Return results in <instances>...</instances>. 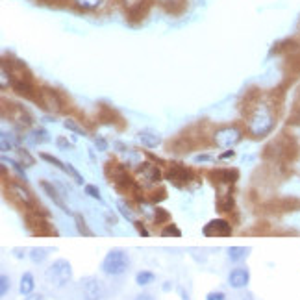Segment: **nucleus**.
Wrapping results in <instances>:
<instances>
[{
  "label": "nucleus",
  "mask_w": 300,
  "mask_h": 300,
  "mask_svg": "<svg viewBox=\"0 0 300 300\" xmlns=\"http://www.w3.org/2000/svg\"><path fill=\"white\" fill-rule=\"evenodd\" d=\"M63 126L67 128V130H71V132H74V134H78V136H88V130L83 128V126H80L78 124L74 119H65L63 121Z\"/></svg>",
  "instance_id": "7c9ffc66"
},
{
  "label": "nucleus",
  "mask_w": 300,
  "mask_h": 300,
  "mask_svg": "<svg viewBox=\"0 0 300 300\" xmlns=\"http://www.w3.org/2000/svg\"><path fill=\"white\" fill-rule=\"evenodd\" d=\"M37 102L50 113L63 112V98H61V95H59L58 91H54V89H49V88L39 89Z\"/></svg>",
  "instance_id": "6e6552de"
},
{
  "label": "nucleus",
  "mask_w": 300,
  "mask_h": 300,
  "mask_svg": "<svg viewBox=\"0 0 300 300\" xmlns=\"http://www.w3.org/2000/svg\"><path fill=\"white\" fill-rule=\"evenodd\" d=\"M47 4H58V2H67V0H43Z\"/></svg>",
  "instance_id": "49530a36"
},
{
  "label": "nucleus",
  "mask_w": 300,
  "mask_h": 300,
  "mask_svg": "<svg viewBox=\"0 0 300 300\" xmlns=\"http://www.w3.org/2000/svg\"><path fill=\"white\" fill-rule=\"evenodd\" d=\"M74 223H76V230L80 235H85V238H93V232L89 230L88 223L83 221V217L80 213H74Z\"/></svg>",
  "instance_id": "a878e982"
},
{
  "label": "nucleus",
  "mask_w": 300,
  "mask_h": 300,
  "mask_svg": "<svg viewBox=\"0 0 300 300\" xmlns=\"http://www.w3.org/2000/svg\"><path fill=\"white\" fill-rule=\"evenodd\" d=\"M39 185H41V189H43L45 193L49 195V199L54 200V204H56V206H58L59 209H63L65 213H71V209L67 208V204L63 202L61 195H59V189H61V187L50 184V182H47V180H39Z\"/></svg>",
  "instance_id": "2eb2a0df"
},
{
  "label": "nucleus",
  "mask_w": 300,
  "mask_h": 300,
  "mask_svg": "<svg viewBox=\"0 0 300 300\" xmlns=\"http://www.w3.org/2000/svg\"><path fill=\"white\" fill-rule=\"evenodd\" d=\"M136 300H156V298L150 293H141V295L136 296Z\"/></svg>",
  "instance_id": "37998d69"
},
{
  "label": "nucleus",
  "mask_w": 300,
  "mask_h": 300,
  "mask_svg": "<svg viewBox=\"0 0 300 300\" xmlns=\"http://www.w3.org/2000/svg\"><path fill=\"white\" fill-rule=\"evenodd\" d=\"M154 2L165 8L167 11H170V13H178L185 4V0H154Z\"/></svg>",
  "instance_id": "4be33fe9"
},
{
  "label": "nucleus",
  "mask_w": 300,
  "mask_h": 300,
  "mask_svg": "<svg viewBox=\"0 0 300 300\" xmlns=\"http://www.w3.org/2000/svg\"><path fill=\"white\" fill-rule=\"evenodd\" d=\"M117 208H119V213H121L126 221H132V219H134V211H132V206L128 202L119 200V202H117Z\"/></svg>",
  "instance_id": "473e14b6"
},
{
  "label": "nucleus",
  "mask_w": 300,
  "mask_h": 300,
  "mask_svg": "<svg viewBox=\"0 0 300 300\" xmlns=\"http://www.w3.org/2000/svg\"><path fill=\"white\" fill-rule=\"evenodd\" d=\"M233 232L232 224L226 219H211L208 224H204L202 233L206 238H230Z\"/></svg>",
  "instance_id": "9b49d317"
},
{
  "label": "nucleus",
  "mask_w": 300,
  "mask_h": 300,
  "mask_svg": "<svg viewBox=\"0 0 300 300\" xmlns=\"http://www.w3.org/2000/svg\"><path fill=\"white\" fill-rule=\"evenodd\" d=\"M137 182L141 184H148V185H158L163 178V173L160 170V167L150 161H143V163L137 167L136 170Z\"/></svg>",
  "instance_id": "1a4fd4ad"
},
{
  "label": "nucleus",
  "mask_w": 300,
  "mask_h": 300,
  "mask_svg": "<svg viewBox=\"0 0 300 300\" xmlns=\"http://www.w3.org/2000/svg\"><path fill=\"white\" fill-rule=\"evenodd\" d=\"M134 228L137 230V233H139L141 238H148L150 235V232L146 230L145 223H141V221H134Z\"/></svg>",
  "instance_id": "e433bc0d"
},
{
  "label": "nucleus",
  "mask_w": 300,
  "mask_h": 300,
  "mask_svg": "<svg viewBox=\"0 0 300 300\" xmlns=\"http://www.w3.org/2000/svg\"><path fill=\"white\" fill-rule=\"evenodd\" d=\"M130 267V258L124 250L121 248H113L106 254V258L102 260V272L108 276H121L128 271Z\"/></svg>",
  "instance_id": "20e7f679"
},
{
  "label": "nucleus",
  "mask_w": 300,
  "mask_h": 300,
  "mask_svg": "<svg viewBox=\"0 0 300 300\" xmlns=\"http://www.w3.org/2000/svg\"><path fill=\"white\" fill-rule=\"evenodd\" d=\"M248 282H250V272H248L247 267H235V269L228 274V284H230L233 289H243V287H247Z\"/></svg>",
  "instance_id": "4468645a"
},
{
  "label": "nucleus",
  "mask_w": 300,
  "mask_h": 300,
  "mask_svg": "<svg viewBox=\"0 0 300 300\" xmlns=\"http://www.w3.org/2000/svg\"><path fill=\"white\" fill-rule=\"evenodd\" d=\"M95 146H97L100 152H106L108 150V141L104 137H95Z\"/></svg>",
  "instance_id": "ea45409f"
},
{
  "label": "nucleus",
  "mask_w": 300,
  "mask_h": 300,
  "mask_svg": "<svg viewBox=\"0 0 300 300\" xmlns=\"http://www.w3.org/2000/svg\"><path fill=\"white\" fill-rule=\"evenodd\" d=\"M217 209L221 213H232L235 211V200H233L232 187H217Z\"/></svg>",
  "instance_id": "f8f14e48"
},
{
  "label": "nucleus",
  "mask_w": 300,
  "mask_h": 300,
  "mask_svg": "<svg viewBox=\"0 0 300 300\" xmlns=\"http://www.w3.org/2000/svg\"><path fill=\"white\" fill-rule=\"evenodd\" d=\"M35 289V280H34V274L32 272H25V274L20 276V282H19V293L23 296H30L34 293Z\"/></svg>",
  "instance_id": "a211bd4d"
},
{
  "label": "nucleus",
  "mask_w": 300,
  "mask_h": 300,
  "mask_svg": "<svg viewBox=\"0 0 300 300\" xmlns=\"http://www.w3.org/2000/svg\"><path fill=\"white\" fill-rule=\"evenodd\" d=\"M83 284V296L85 300H100L102 295H104V286L102 282L97 280L95 276H89L82 282Z\"/></svg>",
  "instance_id": "ddd939ff"
},
{
  "label": "nucleus",
  "mask_w": 300,
  "mask_h": 300,
  "mask_svg": "<svg viewBox=\"0 0 300 300\" xmlns=\"http://www.w3.org/2000/svg\"><path fill=\"white\" fill-rule=\"evenodd\" d=\"M17 145H19V137L15 136L13 132L2 130V136H0V148H2V152H10V150L17 148Z\"/></svg>",
  "instance_id": "f3484780"
},
{
  "label": "nucleus",
  "mask_w": 300,
  "mask_h": 300,
  "mask_svg": "<svg viewBox=\"0 0 300 300\" xmlns=\"http://www.w3.org/2000/svg\"><path fill=\"white\" fill-rule=\"evenodd\" d=\"M8 289H10V278L6 274L0 276V296L8 295Z\"/></svg>",
  "instance_id": "c9c22d12"
},
{
  "label": "nucleus",
  "mask_w": 300,
  "mask_h": 300,
  "mask_svg": "<svg viewBox=\"0 0 300 300\" xmlns=\"http://www.w3.org/2000/svg\"><path fill=\"white\" fill-rule=\"evenodd\" d=\"M165 199H167V189L161 187V185L152 189V191H150V197H146V200L152 204H160V202H163Z\"/></svg>",
  "instance_id": "cd10ccee"
},
{
  "label": "nucleus",
  "mask_w": 300,
  "mask_h": 300,
  "mask_svg": "<svg viewBox=\"0 0 300 300\" xmlns=\"http://www.w3.org/2000/svg\"><path fill=\"white\" fill-rule=\"evenodd\" d=\"M206 300H226V295L223 291H209L206 295Z\"/></svg>",
  "instance_id": "58836bf2"
},
{
  "label": "nucleus",
  "mask_w": 300,
  "mask_h": 300,
  "mask_svg": "<svg viewBox=\"0 0 300 300\" xmlns=\"http://www.w3.org/2000/svg\"><path fill=\"white\" fill-rule=\"evenodd\" d=\"M85 195H89L91 199L98 200V202L102 200V197H100V189H98L97 185H93V184H88V185H85Z\"/></svg>",
  "instance_id": "f704fd0d"
},
{
  "label": "nucleus",
  "mask_w": 300,
  "mask_h": 300,
  "mask_svg": "<svg viewBox=\"0 0 300 300\" xmlns=\"http://www.w3.org/2000/svg\"><path fill=\"white\" fill-rule=\"evenodd\" d=\"M139 141L141 145L146 146V148H158L161 145V136L154 130H141Z\"/></svg>",
  "instance_id": "dca6fc26"
},
{
  "label": "nucleus",
  "mask_w": 300,
  "mask_h": 300,
  "mask_svg": "<svg viewBox=\"0 0 300 300\" xmlns=\"http://www.w3.org/2000/svg\"><path fill=\"white\" fill-rule=\"evenodd\" d=\"M163 176L169 184H173L175 187H178V189L195 187L193 182L197 185L200 184V178L195 175V170L189 169V167H185L184 163H169V167L165 169Z\"/></svg>",
  "instance_id": "7ed1b4c3"
},
{
  "label": "nucleus",
  "mask_w": 300,
  "mask_h": 300,
  "mask_svg": "<svg viewBox=\"0 0 300 300\" xmlns=\"http://www.w3.org/2000/svg\"><path fill=\"white\" fill-rule=\"evenodd\" d=\"M45 278H47V282H49L52 287H58V289H61V287H65L71 282V278H73V269H71V263L67 262V260H56V262L52 263V265L47 269V272H45Z\"/></svg>",
  "instance_id": "39448f33"
},
{
  "label": "nucleus",
  "mask_w": 300,
  "mask_h": 300,
  "mask_svg": "<svg viewBox=\"0 0 300 300\" xmlns=\"http://www.w3.org/2000/svg\"><path fill=\"white\" fill-rule=\"evenodd\" d=\"M30 141H32L34 145H43V143H49L50 136L45 128H34V130L30 132Z\"/></svg>",
  "instance_id": "412c9836"
},
{
  "label": "nucleus",
  "mask_w": 300,
  "mask_h": 300,
  "mask_svg": "<svg viewBox=\"0 0 300 300\" xmlns=\"http://www.w3.org/2000/svg\"><path fill=\"white\" fill-rule=\"evenodd\" d=\"M47 215L39 211H26V228L32 235H58L52 224L47 221Z\"/></svg>",
  "instance_id": "0eeeda50"
},
{
  "label": "nucleus",
  "mask_w": 300,
  "mask_h": 300,
  "mask_svg": "<svg viewBox=\"0 0 300 300\" xmlns=\"http://www.w3.org/2000/svg\"><path fill=\"white\" fill-rule=\"evenodd\" d=\"M247 108V121H245V130L252 139H265L271 136L278 122V113L271 100H260L252 98Z\"/></svg>",
  "instance_id": "f257e3e1"
},
{
  "label": "nucleus",
  "mask_w": 300,
  "mask_h": 300,
  "mask_svg": "<svg viewBox=\"0 0 300 300\" xmlns=\"http://www.w3.org/2000/svg\"><path fill=\"white\" fill-rule=\"evenodd\" d=\"M121 2L126 8V11H128V15H130V17H136V15H141L146 0H121Z\"/></svg>",
  "instance_id": "6ab92c4d"
},
{
  "label": "nucleus",
  "mask_w": 300,
  "mask_h": 300,
  "mask_svg": "<svg viewBox=\"0 0 300 300\" xmlns=\"http://www.w3.org/2000/svg\"><path fill=\"white\" fill-rule=\"evenodd\" d=\"M180 296H182V300H189V296H187V293H185L182 287H180Z\"/></svg>",
  "instance_id": "a18cd8bd"
},
{
  "label": "nucleus",
  "mask_w": 300,
  "mask_h": 300,
  "mask_svg": "<svg viewBox=\"0 0 300 300\" xmlns=\"http://www.w3.org/2000/svg\"><path fill=\"white\" fill-rule=\"evenodd\" d=\"M73 2H74V6H76V8H80V10L91 11V10H97V8H100L104 0H73Z\"/></svg>",
  "instance_id": "c85d7f7f"
},
{
  "label": "nucleus",
  "mask_w": 300,
  "mask_h": 300,
  "mask_svg": "<svg viewBox=\"0 0 300 300\" xmlns=\"http://www.w3.org/2000/svg\"><path fill=\"white\" fill-rule=\"evenodd\" d=\"M213 161V156L211 154H199L195 156V163H209Z\"/></svg>",
  "instance_id": "a19ab883"
},
{
  "label": "nucleus",
  "mask_w": 300,
  "mask_h": 300,
  "mask_svg": "<svg viewBox=\"0 0 300 300\" xmlns=\"http://www.w3.org/2000/svg\"><path fill=\"white\" fill-rule=\"evenodd\" d=\"M154 223H156V226H167V224L170 223V213L165 208H160V206H158L154 211Z\"/></svg>",
  "instance_id": "b1692460"
},
{
  "label": "nucleus",
  "mask_w": 300,
  "mask_h": 300,
  "mask_svg": "<svg viewBox=\"0 0 300 300\" xmlns=\"http://www.w3.org/2000/svg\"><path fill=\"white\" fill-rule=\"evenodd\" d=\"M213 136V145L219 148H233V146L241 143L243 139V130L238 126H221L211 134Z\"/></svg>",
  "instance_id": "423d86ee"
},
{
  "label": "nucleus",
  "mask_w": 300,
  "mask_h": 300,
  "mask_svg": "<svg viewBox=\"0 0 300 300\" xmlns=\"http://www.w3.org/2000/svg\"><path fill=\"white\" fill-rule=\"evenodd\" d=\"M17 152H19V161H20V163H23V165H25V167H30V165H34V163H35L34 156L30 154L28 150L19 148V150H17Z\"/></svg>",
  "instance_id": "72a5a7b5"
},
{
  "label": "nucleus",
  "mask_w": 300,
  "mask_h": 300,
  "mask_svg": "<svg viewBox=\"0 0 300 300\" xmlns=\"http://www.w3.org/2000/svg\"><path fill=\"white\" fill-rule=\"evenodd\" d=\"M26 300H45V296L43 295H30Z\"/></svg>",
  "instance_id": "c03bdc74"
},
{
  "label": "nucleus",
  "mask_w": 300,
  "mask_h": 300,
  "mask_svg": "<svg viewBox=\"0 0 300 300\" xmlns=\"http://www.w3.org/2000/svg\"><path fill=\"white\" fill-rule=\"evenodd\" d=\"M161 238H182V230L175 223H169L167 226L161 228Z\"/></svg>",
  "instance_id": "c756f323"
},
{
  "label": "nucleus",
  "mask_w": 300,
  "mask_h": 300,
  "mask_svg": "<svg viewBox=\"0 0 300 300\" xmlns=\"http://www.w3.org/2000/svg\"><path fill=\"white\" fill-rule=\"evenodd\" d=\"M156 280V274L152 271H139L136 274V284L137 286H150V284H152V282Z\"/></svg>",
  "instance_id": "bb28decb"
},
{
  "label": "nucleus",
  "mask_w": 300,
  "mask_h": 300,
  "mask_svg": "<svg viewBox=\"0 0 300 300\" xmlns=\"http://www.w3.org/2000/svg\"><path fill=\"white\" fill-rule=\"evenodd\" d=\"M39 158H41V160H45L47 163L54 165L56 169H59L61 173H65V175H67V163H63L59 158H56V156H52V154H47V152H41V154H39Z\"/></svg>",
  "instance_id": "5701e85b"
},
{
  "label": "nucleus",
  "mask_w": 300,
  "mask_h": 300,
  "mask_svg": "<svg viewBox=\"0 0 300 300\" xmlns=\"http://www.w3.org/2000/svg\"><path fill=\"white\" fill-rule=\"evenodd\" d=\"M248 256V248L247 247H230L228 248V258H230V262L233 263H239L243 260H247Z\"/></svg>",
  "instance_id": "aec40b11"
},
{
  "label": "nucleus",
  "mask_w": 300,
  "mask_h": 300,
  "mask_svg": "<svg viewBox=\"0 0 300 300\" xmlns=\"http://www.w3.org/2000/svg\"><path fill=\"white\" fill-rule=\"evenodd\" d=\"M98 119H100L102 122H106V124H115L117 121H121V119H119V115L113 112L112 108H106V106L100 110V115H98Z\"/></svg>",
  "instance_id": "393cba45"
},
{
  "label": "nucleus",
  "mask_w": 300,
  "mask_h": 300,
  "mask_svg": "<svg viewBox=\"0 0 300 300\" xmlns=\"http://www.w3.org/2000/svg\"><path fill=\"white\" fill-rule=\"evenodd\" d=\"M56 145H58L59 150H65V152H67V150H73V143H69L65 137H58V139H56Z\"/></svg>",
  "instance_id": "4c0bfd02"
},
{
  "label": "nucleus",
  "mask_w": 300,
  "mask_h": 300,
  "mask_svg": "<svg viewBox=\"0 0 300 300\" xmlns=\"http://www.w3.org/2000/svg\"><path fill=\"white\" fill-rule=\"evenodd\" d=\"M230 158H235V150H226L219 156V160H230Z\"/></svg>",
  "instance_id": "79ce46f5"
},
{
  "label": "nucleus",
  "mask_w": 300,
  "mask_h": 300,
  "mask_svg": "<svg viewBox=\"0 0 300 300\" xmlns=\"http://www.w3.org/2000/svg\"><path fill=\"white\" fill-rule=\"evenodd\" d=\"M47 252H49V248H37V247L32 248L30 250V260L34 263H43L47 260V256H49Z\"/></svg>",
  "instance_id": "2f4dec72"
},
{
  "label": "nucleus",
  "mask_w": 300,
  "mask_h": 300,
  "mask_svg": "<svg viewBox=\"0 0 300 300\" xmlns=\"http://www.w3.org/2000/svg\"><path fill=\"white\" fill-rule=\"evenodd\" d=\"M104 173H106L108 182L121 195L134 197L137 200H145V191L141 189V185L137 184V180L128 173V169L122 163H119L115 160H110L106 163V167H104Z\"/></svg>",
  "instance_id": "f03ea898"
},
{
  "label": "nucleus",
  "mask_w": 300,
  "mask_h": 300,
  "mask_svg": "<svg viewBox=\"0 0 300 300\" xmlns=\"http://www.w3.org/2000/svg\"><path fill=\"white\" fill-rule=\"evenodd\" d=\"M209 180L215 187H233V184L239 180L238 169H213L209 170Z\"/></svg>",
  "instance_id": "9d476101"
}]
</instances>
